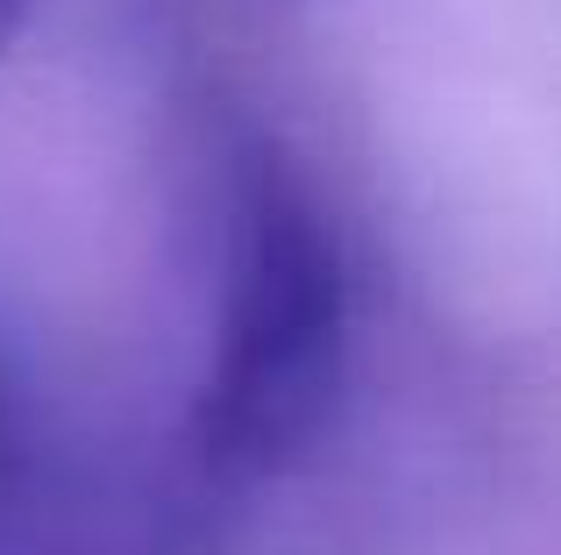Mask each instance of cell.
I'll return each mask as SVG.
<instances>
[{"label": "cell", "mask_w": 561, "mask_h": 555, "mask_svg": "<svg viewBox=\"0 0 561 555\" xmlns=\"http://www.w3.org/2000/svg\"><path fill=\"white\" fill-rule=\"evenodd\" d=\"M348 335L356 285L342 228L271 143H249L228 171L214 356L192 399V463L206 485L249 491L328 434Z\"/></svg>", "instance_id": "6da1fadb"}, {"label": "cell", "mask_w": 561, "mask_h": 555, "mask_svg": "<svg viewBox=\"0 0 561 555\" xmlns=\"http://www.w3.org/2000/svg\"><path fill=\"white\" fill-rule=\"evenodd\" d=\"M14 449H22V428H14V392H8V371H0V491L14 477Z\"/></svg>", "instance_id": "7a4b0ae2"}, {"label": "cell", "mask_w": 561, "mask_h": 555, "mask_svg": "<svg viewBox=\"0 0 561 555\" xmlns=\"http://www.w3.org/2000/svg\"><path fill=\"white\" fill-rule=\"evenodd\" d=\"M36 8H43V0H0V57L14 50V36L28 29V14H36Z\"/></svg>", "instance_id": "3957f363"}]
</instances>
